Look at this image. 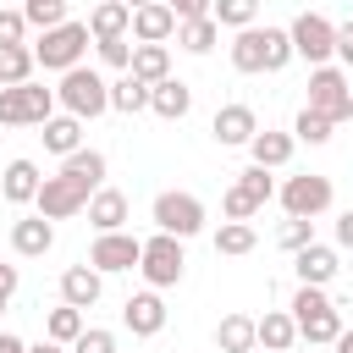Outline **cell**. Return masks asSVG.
<instances>
[{"label":"cell","instance_id":"18","mask_svg":"<svg viewBox=\"0 0 353 353\" xmlns=\"http://www.w3.org/2000/svg\"><path fill=\"white\" fill-rule=\"evenodd\" d=\"M138 44H165L171 33H176V11L165 6V0H154V6H138L132 11V28H127Z\"/></svg>","mask_w":353,"mask_h":353},{"label":"cell","instance_id":"27","mask_svg":"<svg viewBox=\"0 0 353 353\" xmlns=\"http://www.w3.org/2000/svg\"><path fill=\"white\" fill-rule=\"evenodd\" d=\"M215 347H221V353H259L254 314H226V320L215 325Z\"/></svg>","mask_w":353,"mask_h":353},{"label":"cell","instance_id":"44","mask_svg":"<svg viewBox=\"0 0 353 353\" xmlns=\"http://www.w3.org/2000/svg\"><path fill=\"white\" fill-rule=\"evenodd\" d=\"M342 248H353V210L336 215V254H342Z\"/></svg>","mask_w":353,"mask_h":353},{"label":"cell","instance_id":"3","mask_svg":"<svg viewBox=\"0 0 353 353\" xmlns=\"http://www.w3.org/2000/svg\"><path fill=\"white\" fill-rule=\"evenodd\" d=\"M287 314H292V325H298L303 342H336L342 336V309H331L325 287H298Z\"/></svg>","mask_w":353,"mask_h":353},{"label":"cell","instance_id":"10","mask_svg":"<svg viewBox=\"0 0 353 353\" xmlns=\"http://www.w3.org/2000/svg\"><path fill=\"white\" fill-rule=\"evenodd\" d=\"M276 199H281V210H287V215L314 221V215H325V210H331V176H320V171L287 176V182L276 188Z\"/></svg>","mask_w":353,"mask_h":353},{"label":"cell","instance_id":"9","mask_svg":"<svg viewBox=\"0 0 353 353\" xmlns=\"http://www.w3.org/2000/svg\"><path fill=\"white\" fill-rule=\"evenodd\" d=\"M287 39H292V55H303L309 66H331V55H336V22H331V17H320V11L292 17Z\"/></svg>","mask_w":353,"mask_h":353},{"label":"cell","instance_id":"5","mask_svg":"<svg viewBox=\"0 0 353 353\" xmlns=\"http://www.w3.org/2000/svg\"><path fill=\"white\" fill-rule=\"evenodd\" d=\"M28 50H33V61H39L44 72H72V66H83L88 22H61V28L39 33V44H28Z\"/></svg>","mask_w":353,"mask_h":353},{"label":"cell","instance_id":"12","mask_svg":"<svg viewBox=\"0 0 353 353\" xmlns=\"http://www.w3.org/2000/svg\"><path fill=\"white\" fill-rule=\"evenodd\" d=\"M88 199H94V193H88L83 182H72V176H44L33 204H39V215H44V221H66V215L88 210Z\"/></svg>","mask_w":353,"mask_h":353},{"label":"cell","instance_id":"47","mask_svg":"<svg viewBox=\"0 0 353 353\" xmlns=\"http://www.w3.org/2000/svg\"><path fill=\"white\" fill-rule=\"evenodd\" d=\"M331 347H336V353H353V331H347V325H342V336H336V342H331Z\"/></svg>","mask_w":353,"mask_h":353},{"label":"cell","instance_id":"45","mask_svg":"<svg viewBox=\"0 0 353 353\" xmlns=\"http://www.w3.org/2000/svg\"><path fill=\"white\" fill-rule=\"evenodd\" d=\"M0 353H28V342H22V336H11V331H0Z\"/></svg>","mask_w":353,"mask_h":353},{"label":"cell","instance_id":"24","mask_svg":"<svg viewBox=\"0 0 353 353\" xmlns=\"http://www.w3.org/2000/svg\"><path fill=\"white\" fill-rule=\"evenodd\" d=\"M254 336H259L265 353H287V347L298 342V325H292L287 309H265V320H254Z\"/></svg>","mask_w":353,"mask_h":353},{"label":"cell","instance_id":"20","mask_svg":"<svg viewBox=\"0 0 353 353\" xmlns=\"http://www.w3.org/2000/svg\"><path fill=\"white\" fill-rule=\"evenodd\" d=\"M149 110H154V116H165V121H182V116L193 110V88H188L182 77H165V83H154V88H149Z\"/></svg>","mask_w":353,"mask_h":353},{"label":"cell","instance_id":"7","mask_svg":"<svg viewBox=\"0 0 353 353\" xmlns=\"http://www.w3.org/2000/svg\"><path fill=\"white\" fill-rule=\"evenodd\" d=\"M50 116H55V88L44 83L0 88V127H44Z\"/></svg>","mask_w":353,"mask_h":353},{"label":"cell","instance_id":"35","mask_svg":"<svg viewBox=\"0 0 353 353\" xmlns=\"http://www.w3.org/2000/svg\"><path fill=\"white\" fill-rule=\"evenodd\" d=\"M210 17H215V28H254V17H259V0H215L210 6Z\"/></svg>","mask_w":353,"mask_h":353},{"label":"cell","instance_id":"49","mask_svg":"<svg viewBox=\"0 0 353 353\" xmlns=\"http://www.w3.org/2000/svg\"><path fill=\"white\" fill-rule=\"evenodd\" d=\"M347 28H353V17H347Z\"/></svg>","mask_w":353,"mask_h":353},{"label":"cell","instance_id":"29","mask_svg":"<svg viewBox=\"0 0 353 353\" xmlns=\"http://www.w3.org/2000/svg\"><path fill=\"white\" fill-rule=\"evenodd\" d=\"M39 138H44V149H50V154H61V160H66L72 149H83V121H77V116H50Z\"/></svg>","mask_w":353,"mask_h":353},{"label":"cell","instance_id":"14","mask_svg":"<svg viewBox=\"0 0 353 353\" xmlns=\"http://www.w3.org/2000/svg\"><path fill=\"white\" fill-rule=\"evenodd\" d=\"M292 270H298V287H331L336 270H342V254L331 243H309L292 254Z\"/></svg>","mask_w":353,"mask_h":353},{"label":"cell","instance_id":"19","mask_svg":"<svg viewBox=\"0 0 353 353\" xmlns=\"http://www.w3.org/2000/svg\"><path fill=\"white\" fill-rule=\"evenodd\" d=\"M39 182H44V176H39L33 160H11V165L0 171V199H6V204H33V199H39Z\"/></svg>","mask_w":353,"mask_h":353},{"label":"cell","instance_id":"33","mask_svg":"<svg viewBox=\"0 0 353 353\" xmlns=\"http://www.w3.org/2000/svg\"><path fill=\"white\" fill-rule=\"evenodd\" d=\"M254 243H259V232L248 226V221H221V232H215V254H254Z\"/></svg>","mask_w":353,"mask_h":353},{"label":"cell","instance_id":"17","mask_svg":"<svg viewBox=\"0 0 353 353\" xmlns=\"http://www.w3.org/2000/svg\"><path fill=\"white\" fill-rule=\"evenodd\" d=\"M99 292H105V276H99L94 265H66V270H61V303H72V309H94Z\"/></svg>","mask_w":353,"mask_h":353},{"label":"cell","instance_id":"31","mask_svg":"<svg viewBox=\"0 0 353 353\" xmlns=\"http://www.w3.org/2000/svg\"><path fill=\"white\" fill-rule=\"evenodd\" d=\"M110 110H121V116H138V110H149V83H138L132 72H121V77L110 83Z\"/></svg>","mask_w":353,"mask_h":353},{"label":"cell","instance_id":"46","mask_svg":"<svg viewBox=\"0 0 353 353\" xmlns=\"http://www.w3.org/2000/svg\"><path fill=\"white\" fill-rule=\"evenodd\" d=\"M28 353H66V347H61V342H50V336H44V342H33V347H28Z\"/></svg>","mask_w":353,"mask_h":353},{"label":"cell","instance_id":"39","mask_svg":"<svg viewBox=\"0 0 353 353\" xmlns=\"http://www.w3.org/2000/svg\"><path fill=\"white\" fill-rule=\"evenodd\" d=\"M66 353H116V331H99V325L88 331V325H83V336H77Z\"/></svg>","mask_w":353,"mask_h":353},{"label":"cell","instance_id":"8","mask_svg":"<svg viewBox=\"0 0 353 353\" xmlns=\"http://www.w3.org/2000/svg\"><path fill=\"white\" fill-rule=\"evenodd\" d=\"M138 270H143V281H149L154 292H165V287H176V281H182V270H188V254H182V243H176V237L154 232V237H143Z\"/></svg>","mask_w":353,"mask_h":353},{"label":"cell","instance_id":"4","mask_svg":"<svg viewBox=\"0 0 353 353\" xmlns=\"http://www.w3.org/2000/svg\"><path fill=\"white\" fill-rule=\"evenodd\" d=\"M149 215H154V232H165V237H176V243H188V237L204 232V199H199V193H182V188L154 193Z\"/></svg>","mask_w":353,"mask_h":353},{"label":"cell","instance_id":"26","mask_svg":"<svg viewBox=\"0 0 353 353\" xmlns=\"http://www.w3.org/2000/svg\"><path fill=\"white\" fill-rule=\"evenodd\" d=\"M292 143H298L292 132H270V127H265V132H254V138H248V154H254V165L276 171V165H287V160H292Z\"/></svg>","mask_w":353,"mask_h":353},{"label":"cell","instance_id":"22","mask_svg":"<svg viewBox=\"0 0 353 353\" xmlns=\"http://www.w3.org/2000/svg\"><path fill=\"white\" fill-rule=\"evenodd\" d=\"M127 28H132V11L121 6V0H99L94 11H88V39L99 44V39H127Z\"/></svg>","mask_w":353,"mask_h":353},{"label":"cell","instance_id":"11","mask_svg":"<svg viewBox=\"0 0 353 353\" xmlns=\"http://www.w3.org/2000/svg\"><path fill=\"white\" fill-rule=\"evenodd\" d=\"M265 199H276V182H270L265 165H248V171H237V182L226 188L221 210H226V221H248L254 210H265Z\"/></svg>","mask_w":353,"mask_h":353},{"label":"cell","instance_id":"41","mask_svg":"<svg viewBox=\"0 0 353 353\" xmlns=\"http://www.w3.org/2000/svg\"><path fill=\"white\" fill-rule=\"evenodd\" d=\"M22 33H28V22H22V11H0V50H11V44H22Z\"/></svg>","mask_w":353,"mask_h":353},{"label":"cell","instance_id":"38","mask_svg":"<svg viewBox=\"0 0 353 353\" xmlns=\"http://www.w3.org/2000/svg\"><path fill=\"white\" fill-rule=\"evenodd\" d=\"M331 121L325 116H314V110H298V121H292V138H303V143H331Z\"/></svg>","mask_w":353,"mask_h":353},{"label":"cell","instance_id":"42","mask_svg":"<svg viewBox=\"0 0 353 353\" xmlns=\"http://www.w3.org/2000/svg\"><path fill=\"white\" fill-rule=\"evenodd\" d=\"M17 287H22V270H17V265H0V314H6V303L17 298Z\"/></svg>","mask_w":353,"mask_h":353},{"label":"cell","instance_id":"25","mask_svg":"<svg viewBox=\"0 0 353 353\" xmlns=\"http://www.w3.org/2000/svg\"><path fill=\"white\" fill-rule=\"evenodd\" d=\"M127 72L154 88V83L171 77V50H165V44H132V66H127Z\"/></svg>","mask_w":353,"mask_h":353},{"label":"cell","instance_id":"43","mask_svg":"<svg viewBox=\"0 0 353 353\" xmlns=\"http://www.w3.org/2000/svg\"><path fill=\"white\" fill-rule=\"evenodd\" d=\"M171 11H176V22H193V17H210V6L215 0H165Z\"/></svg>","mask_w":353,"mask_h":353},{"label":"cell","instance_id":"15","mask_svg":"<svg viewBox=\"0 0 353 353\" xmlns=\"http://www.w3.org/2000/svg\"><path fill=\"white\" fill-rule=\"evenodd\" d=\"M254 132H259V116H254L248 105H221L215 121H210V138H215L221 149H248Z\"/></svg>","mask_w":353,"mask_h":353},{"label":"cell","instance_id":"37","mask_svg":"<svg viewBox=\"0 0 353 353\" xmlns=\"http://www.w3.org/2000/svg\"><path fill=\"white\" fill-rule=\"evenodd\" d=\"M276 243H281L287 254L309 248V243H314V221H303V215H287V221H281V232H276Z\"/></svg>","mask_w":353,"mask_h":353},{"label":"cell","instance_id":"1","mask_svg":"<svg viewBox=\"0 0 353 353\" xmlns=\"http://www.w3.org/2000/svg\"><path fill=\"white\" fill-rule=\"evenodd\" d=\"M287 61H292L287 28H243L232 39V66L237 72H281Z\"/></svg>","mask_w":353,"mask_h":353},{"label":"cell","instance_id":"23","mask_svg":"<svg viewBox=\"0 0 353 353\" xmlns=\"http://www.w3.org/2000/svg\"><path fill=\"white\" fill-rule=\"evenodd\" d=\"M88 221H94V232H121V221H127V193H121V188H94Z\"/></svg>","mask_w":353,"mask_h":353},{"label":"cell","instance_id":"21","mask_svg":"<svg viewBox=\"0 0 353 353\" xmlns=\"http://www.w3.org/2000/svg\"><path fill=\"white\" fill-rule=\"evenodd\" d=\"M50 243H55V226H50L44 215H22V221L11 226V248H17L22 259H39V254H50Z\"/></svg>","mask_w":353,"mask_h":353},{"label":"cell","instance_id":"32","mask_svg":"<svg viewBox=\"0 0 353 353\" xmlns=\"http://www.w3.org/2000/svg\"><path fill=\"white\" fill-rule=\"evenodd\" d=\"M33 50L28 44H11V50H0V88H17V83H33Z\"/></svg>","mask_w":353,"mask_h":353},{"label":"cell","instance_id":"40","mask_svg":"<svg viewBox=\"0 0 353 353\" xmlns=\"http://www.w3.org/2000/svg\"><path fill=\"white\" fill-rule=\"evenodd\" d=\"M99 61L116 66V72H127V66H132V44H127V39H99Z\"/></svg>","mask_w":353,"mask_h":353},{"label":"cell","instance_id":"2","mask_svg":"<svg viewBox=\"0 0 353 353\" xmlns=\"http://www.w3.org/2000/svg\"><path fill=\"white\" fill-rule=\"evenodd\" d=\"M55 105H61L66 116H77V121H94V116L110 110V83H105L99 72H88V66H72V72H61Z\"/></svg>","mask_w":353,"mask_h":353},{"label":"cell","instance_id":"48","mask_svg":"<svg viewBox=\"0 0 353 353\" xmlns=\"http://www.w3.org/2000/svg\"><path fill=\"white\" fill-rule=\"evenodd\" d=\"M121 6H127V11H138V6H154V0H121Z\"/></svg>","mask_w":353,"mask_h":353},{"label":"cell","instance_id":"16","mask_svg":"<svg viewBox=\"0 0 353 353\" xmlns=\"http://www.w3.org/2000/svg\"><path fill=\"white\" fill-rule=\"evenodd\" d=\"M121 325L132 331V336H160L165 331V303H160V292L149 287V292H132L127 303H121Z\"/></svg>","mask_w":353,"mask_h":353},{"label":"cell","instance_id":"28","mask_svg":"<svg viewBox=\"0 0 353 353\" xmlns=\"http://www.w3.org/2000/svg\"><path fill=\"white\" fill-rule=\"evenodd\" d=\"M61 176H72V182H83V188L94 193V188H105V154H99V149H72V154L61 160Z\"/></svg>","mask_w":353,"mask_h":353},{"label":"cell","instance_id":"6","mask_svg":"<svg viewBox=\"0 0 353 353\" xmlns=\"http://www.w3.org/2000/svg\"><path fill=\"white\" fill-rule=\"evenodd\" d=\"M303 110H314V116H325L331 127H342V121L353 116V83H347V72L314 66V72H309V105H303Z\"/></svg>","mask_w":353,"mask_h":353},{"label":"cell","instance_id":"13","mask_svg":"<svg viewBox=\"0 0 353 353\" xmlns=\"http://www.w3.org/2000/svg\"><path fill=\"white\" fill-rule=\"evenodd\" d=\"M138 254H143V243L132 232H99L88 248V265L99 276H116V270H138Z\"/></svg>","mask_w":353,"mask_h":353},{"label":"cell","instance_id":"30","mask_svg":"<svg viewBox=\"0 0 353 353\" xmlns=\"http://www.w3.org/2000/svg\"><path fill=\"white\" fill-rule=\"evenodd\" d=\"M215 39H221L215 17H193V22H176V44H182L188 55H210V50H215Z\"/></svg>","mask_w":353,"mask_h":353},{"label":"cell","instance_id":"34","mask_svg":"<svg viewBox=\"0 0 353 353\" xmlns=\"http://www.w3.org/2000/svg\"><path fill=\"white\" fill-rule=\"evenodd\" d=\"M44 336H50V342H61V347H72V342L83 336V309H72V303L50 309V320H44Z\"/></svg>","mask_w":353,"mask_h":353},{"label":"cell","instance_id":"36","mask_svg":"<svg viewBox=\"0 0 353 353\" xmlns=\"http://www.w3.org/2000/svg\"><path fill=\"white\" fill-rule=\"evenodd\" d=\"M22 22L39 28V33L61 28V22H66V0H22Z\"/></svg>","mask_w":353,"mask_h":353},{"label":"cell","instance_id":"50","mask_svg":"<svg viewBox=\"0 0 353 353\" xmlns=\"http://www.w3.org/2000/svg\"><path fill=\"white\" fill-rule=\"evenodd\" d=\"M347 83H353V77H347Z\"/></svg>","mask_w":353,"mask_h":353}]
</instances>
